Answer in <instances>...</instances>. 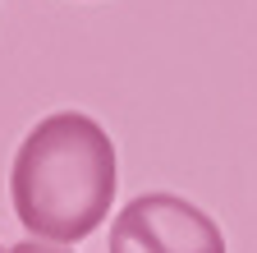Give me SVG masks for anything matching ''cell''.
I'll return each instance as SVG.
<instances>
[{
    "label": "cell",
    "mask_w": 257,
    "mask_h": 253,
    "mask_svg": "<svg viewBox=\"0 0 257 253\" xmlns=\"http://www.w3.org/2000/svg\"><path fill=\"white\" fill-rule=\"evenodd\" d=\"M0 253H74V248H60V244H42V239H23V244H10Z\"/></svg>",
    "instance_id": "3957f363"
},
{
    "label": "cell",
    "mask_w": 257,
    "mask_h": 253,
    "mask_svg": "<svg viewBox=\"0 0 257 253\" xmlns=\"http://www.w3.org/2000/svg\"><path fill=\"white\" fill-rule=\"evenodd\" d=\"M115 143L83 111L37 120L19 143L10 198L23 230L42 244H78L115 203Z\"/></svg>",
    "instance_id": "6da1fadb"
},
{
    "label": "cell",
    "mask_w": 257,
    "mask_h": 253,
    "mask_svg": "<svg viewBox=\"0 0 257 253\" xmlns=\"http://www.w3.org/2000/svg\"><path fill=\"white\" fill-rule=\"evenodd\" d=\"M110 253H225V235L179 194H138L110 226Z\"/></svg>",
    "instance_id": "7a4b0ae2"
}]
</instances>
